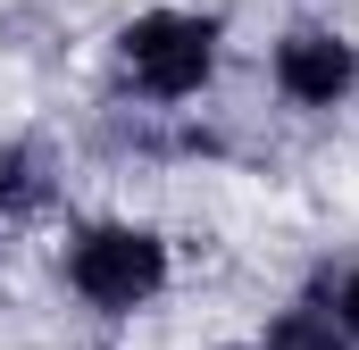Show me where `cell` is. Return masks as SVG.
I'll return each instance as SVG.
<instances>
[{
	"mask_svg": "<svg viewBox=\"0 0 359 350\" xmlns=\"http://www.w3.org/2000/svg\"><path fill=\"white\" fill-rule=\"evenodd\" d=\"M209 25L201 17H134L126 25V67H134V84L159 92V100H176V92H192L201 76H209Z\"/></svg>",
	"mask_w": 359,
	"mask_h": 350,
	"instance_id": "cell-1",
	"label": "cell"
},
{
	"mask_svg": "<svg viewBox=\"0 0 359 350\" xmlns=\"http://www.w3.org/2000/svg\"><path fill=\"white\" fill-rule=\"evenodd\" d=\"M159 275H168V259H159V242H151V234L100 225V234L76 242V292L100 300V309H134V300H151V292H159Z\"/></svg>",
	"mask_w": 359,
	"mask_h": 350,
	"instance_id": "cell-2",
	"label": "cell"
},
{
	"mask_svg": "<svg viewBox=\"0 0 359 350\" xmlns=\"http://www.w3.org/2000/svg\"><path fill=\"white\" fill-rule=\"evenodd\" d=\"M276 76H284L292 100H343L359 67H351V50H343L334 34H292V42H284V59H276Z\"/></svg>",
	"mask_w": 359,
	"mask_h": 350,
	"instance_id": "cell-3",
	"label": "cell"
},
{
	"mask_svg": "<svg viewBox=\"0 0 359 350\" xmlns=\"http://www.w3.org/2000/svg\"><path fill=\"white\" fill-rule=\"evenodd\" d=\"M343 317H351V334H359V275H351V292H343Z\"/></svg>",
	"mask_w": 359,
	"mask_h": 350,
	"instance_id": "cell-4",
	"label": "cell"
}]
</instances>
